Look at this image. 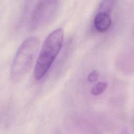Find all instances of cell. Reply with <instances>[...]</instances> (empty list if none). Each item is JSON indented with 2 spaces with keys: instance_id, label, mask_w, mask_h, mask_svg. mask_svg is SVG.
Here are the masks:
<instances>
[{
  "instance_id": "obj_1",
  "label": "cell",
  "mask_w": 134,
  "mask_h": 134,
  "mask_svg": "<svg viewBox=\"0 0 134 134\" xmlns=\"http://www.w3.org/2000/svg\"><path fill=\"white\" fill-rule=\"evenodd\" d=\"M64 40L62 28L55 29L45 39L34 68V77L41 80L46 75L60 52Z\"/></svg>"
},
{
  "instance_id": "obj_2",
  "label": "cell",
  "mask_w": 134,
  "mask_h": 134,
  "mask_svg": "<svg viewBox=\"0 0 134 134\" xmlns=\"http://www.w3.org/2000/svg\"><path fill=\"white\" fill-rule=\"evenodd\" d=\"M39 47V40L35 36L25 39L18 49L13 60L10 78L14 82L20 81L29 71Z\"/></svg>"
},
{
  "instance_id": "obj_3",
  "label": "cell",
  "mask_w": 134,
  "mask_h": 134,
  "mask_svg": "<svg viewBox=\"0 0 134 134\" xmlns=\"http://www.w3.org/2000/svg\"><path fill=\"white\" fill-rule=\"evenodd\" d=\"M58 0H40L31 18V26L37 28L47 23L54 13Z\"/></svg>"
},
{
  "instance_id": "obj_4",
  "label": "cell",
  "mask_w": 134,
  "mask_h": 134,
  "mask_svg": "<svg viewBox=\"0 0 134 134\" xmlns=\"http://www.w3.org/2000/svg\"><path fill=\"white\" fill-rule=\"evenodd\" d=\"M111 20L108 14L98 12L94 19V25L96 29L99 32H105L110 27Z\"/></svg>"
},
{
  "instance_id": "obj_5",
  "label": "cell",
  "mask_w": 134,
  "mask_h": 134,
  "mask_svg": "<svg viewBox=\"0 0 134 134\" xmlns=\"http://www.w3.org/2000/svg\"><path fill=\"white\" fill-rule=\"evenodd\" d=\"M117 0H102L99 7V12H103L108 14L110 12L114 7Z\"/></svg>"
},
{
  "instance_id": "obj_6",
  "label": "cell",
  "mask_w": 134,
  "mask_h": 134,
  "mask_svg": "<svg viewBox=\"0 0 134 134\" xmlns=\"http://www.w3.org/2000/svg\"><path fill=\"white\" fill-rule=\"evenodd\" d=\"M107 83L105 82H99L96 83L91 90L93 95L97 96L102 94L106 89Z\"/></svg>"
},
{
  "instance_id": "obj_7",
  "label": "cell",
  "mask_w": 134,
  "mask_h": 134,
  "mask_svg": "<svg viewBox=\"0 0 134 134\" xmlns=\"http://www.w3.org/2000/svg\"><path fill=\"white\" fill-rule=\"evenodd\" d=\"M99 76V72L97 71L94 70L89 73L87 76V80L90 82H93L96 81Z\"/></svg>"
}]
</instances>
